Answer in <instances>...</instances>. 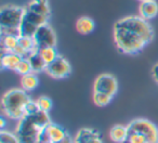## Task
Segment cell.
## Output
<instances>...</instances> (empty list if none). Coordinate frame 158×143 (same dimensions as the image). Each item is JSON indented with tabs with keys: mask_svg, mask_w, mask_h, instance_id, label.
Masks as SVG:
<instances>
[{
	"mask_svg": "<svg viewBox=\"0 0 158 143\" xmlns=\"http://www.w3.org/2000/svg\"><path fill=\"white\" fill-rule=\"evenodd\" d=\"M25 8L14 5H5L0 9V34L1 36L20 37V26Z\"/></svg>",
	"mask_w": 158,
	"mask_h": 143,
	"instance_id": "obj_5",
	"label": "cell"
},
{
	"mask_svg": "<svg viewBox=\"0 0 158 143\" xmlns=\"http://www.w3.org/2000/svg\"><path fill=\"white\" fill-rule=\"evenodd\" d=\"M95 29V23L89 16H80L76 22V31L80 35H90Z\"/></svg>",
	"mask_w": 158,
	"mask_h": 143,
	"instance_id": "obj_13",
	"label": "cell"
},
{
	"mask_svg": "<svg viewBox=\"0 0 158 143\" xmlns=\"http://www.w3.org/2000/svg\"><path fill=\"white\" fill-rule=\"evenodd\" d=\"M0 143H20V141L15 132H10L3 129L0 132Z\"/></svg>",
	"mask_w": 158,
	"mask_h": 143,
	"instance_id": "obj_23",
	"label": "cell"
},
{
	"mask_svg": "<svg viewBox=\"0 0 158 143\" xmlns=\"http://www.w3.org/2000/svg\"><path fill=\"white\" fill-rule=\"evenodd\" d=\"M28 61L31 63V69H33V73H40V72H46L47 64L44 61V59L41 57V55L39 54V52H35L33 54H31L28 57Z\"/></svg>",
	"mask_w": 158,
	"mask_h": 143,
	"instance_id": "obj_17",
	"label": "cell"
},
{
	"mask_svg": "<svg viewBox=\"0 0 158 143\" xmlns=\"http://www.w3.org/2000/svg\"><path fill=\"white\" fill-rule=\"evenodd\" d=\"M31 101L27 91L13 88L8 90L1 99V111L5 116L19 120L25 115L27 104Z\"/></svg>",
	"mask_w": 158,
	"mask_h": 143,
	"instance_id": "obj_4",
	"label": "cell"
},
{
	"mask_svg": "<svg viewBox=\"0 0 158 143\" xmlns=\"http://www.w3.org/2000/svg\"><path fill=\"white\" fill-rule=\"evenodd\" d=\"M36 102H37L38 106H39V110L42 111V112H46V113H49L51 111V108H52V100L50 99L49 97H46V95H41V97H39L37 100H36Z\"/></svg>",
	"mask_w": 158,
	"mask_h": 143,
	"instance_id": "obj_22",
	"label": "cell"
},
{
	"mask_svg": "<svg viewBox=\"0 0 158 143\" xmlns=\"http://www.w3.org/2000/svg\"><path fill=\"white\" fill-rule=\"evenodd\" d=\"M33 38L35 40L38 50L42 48H48V47H56L57 44L56 34L49 24H44L40 26L36 31Z\"/></svg>",
	"mask_w": 158,
	"mask_h": 143,
	"instance_id": "obj_8",
	"label": "cell"
},
{
	"mask_svg": "<svg viewBox=\"0 0 158 143\" xmlns=\"http://www.w3.org/2000/svg\"><path fill=\"white\" fill-rule=\"evenodd\" d=\"M50 123L49 113L39 111L35 114H25L18 120L14 132L20 143H39L44 129Z\"/></svg>",
	"mask_w": 158,
	"mask_h": 143,
	"instance_id": "obj_2",
	"label": "cell"
},
{
	"mask_svg": "<svg viewBox=\"0 0 158 143\" xmlns=\"http://www.w3.org/2000/svg\"><path fill=\"white\" fill-rule=\"evenodd\" d=\"M128 134H129V130H128L127 126L115 125L114 127L110 130V138L116 143L127 142Z\"/></svg>",
	"mask_w": 158,
	"mask_h": 143,
	"instance_id": "obj_15",
	"label": "cell"
},
{
	"mask_svg": "<svg viewBox=\"0 0 158 143\" xmlns=\"http://www.w3.org/2000/svg\"><path fill=\"white\" fill-rule=\"evenodd\" d=\"M59 143H74V140H72V138H70V136L68 134L67 137H66L64 140H62L61 142H59Z\"/></svg>",
	"mask_w": 158,
	"mask_h": 143,
	"instance_id": "obj_29",
	"label": "cell"
},
{
	"mask_svg": "<svg viewBox=\"0 0 158 143\" xmlns=\"http://www.w3.org/2000/svg\"><path fill=\"white\" fill-rule=\"evenodd\" d=\"M6 124H7V121H6V118H5V115L2 114V116L0 117V128H1V130H3V128H5Z\"/></svg>",
	"mask_w": 158,
	"mask_h": 143,
	"instance_id": "obj_28",
	"label": "cell"
},
{
	"mask_svg": "<svg viewBox=\"0 0 158 143\" xmlns=\"http://www.w3.org/2000/svg\"><path fill=\"white\" fill-rule=\"evenodd\" d=\"M22 59L23 57H21L20 55H18L14 52L2 53V55H1V68L15 70Z\"/></svg>",
	"mask_w": 158,
	"mask_h": 143,
	"instance_id": "obj_14",
	"label": "cell"
},
{
	"mask_svg": "<svg viewBox=\"0 0 158 143\" xmlns=\"http://www.w3.org/2000/svg\"><path fill=\"white\" fill-rule=\"evenodd\" d=\"M38 85H39V79H38L36 73L31 72V73L23 75L21 77V87L23 90L27 91V92L35 90L38 87Z\"/></svg>",
	"mask_w": 158,
	"mask_h": 143,
	"instance_id": "obj_16",
	"label": "cell"
},
{
	"mask_svg": "<svg viewBox=\"0 0 158 143\" xmlns=\"http://www.w3.org/2000/svg\"><path fill=\"white\" fill-rule=\"evenodd\" d=\"M129 131L138 132L145 137L147 143H158V128L154 123L145 118H136L127 126Z\"/></svg>",
	"mask_w": 158,
	"mask_h": 143,
	"instance_id": "obj_6",
	"label": "cell"
},
{
	"mask_svg": "<svg viewBox=\"0 0 158 143\" xmlns=\"http://www.w3.org/2000/svg\"><path fill=\"white\" fill-rule=\"evenodd\" d=\"M152 75H153L154 80L158 84V63H156L152 68Z\"/></svg>",
	"mask_w": 158,
	"mask_h": 143,
	"instance_id": "obj_27",
	"label": "cell"
},
{
	"mask_svg": "<svg viewBox=\"0 0 158 143\" xmlns=\"http://www.w3.org/2000/svg\"><path fill=\"white\" fill-rule=\"evenodd\" d=\"M20 26V36L33 37L40 26L48 24L51 16L49 0H31L26 5Z\"/></svg>",
	"mask_w": 158,
	"mask_h": 143,
	"instance_id": "obj_3",
	"label": "cell"
},
{
	"mask_svg": "<svg viewBox=\"0 0 158 143\" xmlns=\"http://www.w3.org/2000/svg\"><path fill=\"white\" fill-rule=\"evenodd\" d=\"M46 73L54 79H64L72 73V65L65 57L60 54L55 61L47 65Z\"/></svg>",
	"mask_w": 158,
	"mask_h": 143,
	"instance_id": "obj_9",
	"label": "cell"
},
{
	"mask_svg": "<svg viewBox=\"0 0 158 143\" xmlns=\"http://www.w3.org/2000/svg\"><path fill=\"white\" fill-rule=\"evenodd\" d=\"M115 46L123 54H136L154 38L148 21L140 15H129L118 20L113 28Z\"/></svg>",
	"mask_w": 158,
	"mask_h": 143,
	"instance_id": "obj_1",
	"label": "cell"
},
{
	"mask_svg": "<svg viewBox=\"0 0 158 143\" xmlns=\"http://www.w3.org/2000/svg\"><path fill=\"white\" fill-rule=\"evenodd\" d=\"M158 14V3L156 0H145L139 5V15L144 20H153Z\"/></svg>",
	"mask_w": 158,
	"mask_h": 143,
	"instance_id": "obj_12",
	"label": "cell"
},
{
	"mask_svg": "<svg viewBox=\"0 0 158 143\" xmlns=\"http://www.w3.org/2000/svg\"><path fill=\"white\" fill-rule=\"evenodd\" d=\"M93 92H100L114 98L118 92V82L110 74H101L97 77L93 85Z\"/></svg>",
	"mask_w": 158,
	"mask_h": 143,
	"instance_id": "obj_7",
	"label": "cell"
},
{
	"mask_svg": "<svg viewBox=\"0 0 158 143\" xmlns=\"http://www.w3.org/2000/svg\"><path fill=\"white\" fill-rule=\"evenodd\" d=\"M68 134L69 133L66 131L65 128L51 121L44 129V134H42V140L49 141L51 143H59L62 140H64Z\"/></svg>",
	"mask_w": 158,
	"mask_h": 143,
	"instance_id": "obj_10",
	"label": "cell"
},
{
	"mask_svg": "<svg viewBox=\"0 0 158 143\" xmlns=\"http://www.w3.org/2000/svg\"><path fill=\"white\" fill-rule=\"evenodd\" d=\"M138 1H140V2H141V1H145V0H138Z\"/></svg>",
	"mask_w": 158,
	"mask_h": 143,
	"instance_id": "obj_31",
	"label": "cell"
},
{
	"mask_svg": "<svg viewBox=\"0 0 158 143\" xmlns=\"http://www.w3.org/2000/svg\"><path fill=\"white\" fill-rule=\"evenodd\" d=\"M74 143H103L100 132L92 128H81L78 130Z\"/></svg>",
	"mask_w": 158,
	"mask_h": 143,
	"instance_id": "obj_11",
	"label": "cell"
},
{
	"mask_svg": "<svg viewBox=\"0 0 158 143\" xmlns=\"http://www.w3.org/2000/svg\"><path fill=\"white\" fill-rule=\"evenodd\" d=\"M14 72H15L16 74H20L21 76L31 73L33 69H31V63H29L28 59H22L21 60V62L19 63L18 67H16V69L14 70Z\"/></svg>",
	"mask_w": 158,
	"mask_h": 143,
	"instance_id": "obj_24",
	"label": "cell"
},
{
	"mask_svg": "<svg viewBox=\"0 0 158 143\" xmlns=\"http://www.w3.org/2000/svg\"><path fill=\"white\" fill-rule=\"evenodd\" d=\"M19 46L22 47V48L26 51L28 57L38 51V48H37V46H36V42L33 37L20 36V37H19Z\"/></svg>",
	"mask_w": 158,
	"mask_h": 143,
	"instance_id": "obj_19",
	"label": "cell"
},
{
	"mask_svg": "<svg viewBox=\"0 0 158 143\" xmlns=\"http://www.w3.org/2000/svg\"><path fill=\"white\" fill-rule=\"evenodd\" d=\"M125 143H128V142H125Z\"/></svg>",
	"mask_w": 158,
	"mask_h": 143,
	"instance_id": "obj_32",
	"label": "cell"
},
{
	"mask_svg": "<svg viewBox=\"0 0 158 143\" xmlns=\"http://www.w3.org/2000/svg\"><path fill=\"white\" fill-rule=\"evenodd\" d=\"M19 46V37L16 36H1V50L2 53L14 52Z\"/></svg>",
	"mask_w": 158,
	"mask_h": 143,
	"instance_id": "obj_18",
	"label": "cell"
},
{
	"mask_svg": "<svg viewBox=\"0 0 158 143\" xmlns=\"http://www.w3.org/2000/svg\"><path fill=\"white\" fill-rule=\"evenodd\" d=\"M39 106H38L37 102L31 100L29 103L26 106V111H25V114H35V113L39 112Z\"/></svg>",
	"mask_w": 158,
	"mask_h": 143,
	"instance_id": "obj_26",
	"label": "cell"
},
{
	"mask_svg": "<svg viewBox=\"0 0 158 143\" xmlns=\"http://www.w3.org/2000/svg\"><path fill=\"white\" fill-rule=\"evenodd\" d=\"M92 98H93L94 104L97 106H100V107L107 106L113 100L112 97H110V95H104V93H100V92H93Z\"/></svg>",
	"mask_w": 158,
	"mask_h": 143,
	"instance_id": "obj_21",
	"label": "cell"
},
{
	"mask_svg": "<svg viewBox=\"0 0 158 143\" xmlns=\"http://www.w3.org/2000/svg\"><path fill=\"white\" fill-rule=\"evenodd\" d=\"M39 143H51V142H49V141H46V140H41Z\"/></svg>",
	"mask_w": 158,
	"mask_h": 143,
	"instance_id": "obj_30",
	"label": "cell"
},
{
	"mask_svg": "<svg viewBox=\"0 0 158 143\" xmlns=\"http://www.w3.org/2000/svg\"><path fill=\"white\" fill-rule=\"evenodd\" d=\"M39 54L41 55V57L44 59V61L46 62L47 65L51 64L53 61L57 59L59 57V52L56 50V47H48V48H42L38 50Z\"/></svg>",
	"mask_w": 158,
	"mask_h": 143,
	"instance_id": "obj_20",
	"label": "cell"
},
{
	"mask_svg": "<svg viewBox=\"0 0 158 143\" xmlns=\"http://www.w3.org/2000/svg\"><path fill=\"white\" fill-rule=\"evenodd\" d=\"M128 143H147L146 139L144 136L138 133V132H133V131H129L128 134V139H127Z\"/></svg>",
	"mask_w": 158,
	"mask_h": 143,
	"instance_id": "obj_25",
	"label": "cell"
}]
</instances>
